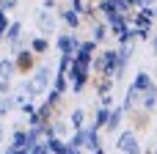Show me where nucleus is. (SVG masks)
Segmentation results:
<instances>
[{"label": "nucleus", "instance_id": "nucleus-1", "mask_svg": "<svg viewBox=\"0 0 157 154\" xmlns=\"http://www.w3.org/2000/svg\"><path fill=\"white\" fill-rule=\"evenodd\" d=\"M116 152L119 154H141V132L138 130H119L116 132Z\"/></svg>", "mask_w": 157, "mask_h": 154}, {"label": "nucleus", "instance_id": "nucleus-2", "mask_svg": "<svg viewBox=\"0 0 157 154\" xmlns=\"http://www.w3.org/2000/svg\"><path fill=\"white\" fill-rule=\"evenodd\" d=\"M66 77H69V88H72V94H80L86 85H88V77H91V66H86V63H80V61H75L72 58V63H69V69H66Z\"/></svg>", "mask_w": 157, "mask_h": 154}, {"label": "nucleus", "instance_id": "nucleus-3", "mask_svg": "<svg viewBox=\"0 0 157 154\" xmlns=\"http://www.w3.org/2000/svg\"><path fill=\"white\" fill-rule=\"evenodd\" d=\"M138 110H144V113H155L157 110V80L146 88V91H141V105H138Z\"/></svg>", "mask_w": 157, "mask_h": 154}, {"label": "nucleus", "instance_id": "nucleus-4", "mask_svg": "<svg viewBox=\"0 0 157 154\" xmlns=\"http://www.w3.org/2000/svg\"><path fill=\"white\" fill-rule=\"evenodd\" d=\"M55 44H58V52L61 55H75L77 47H80V39H77V33H61Z\"/></svg>", "mask_w": 157, "mask_h": 154}, {"label": "nucleus", "instance_id": "nucleus-5", "mask_svg": "<svg viewBox=\"0 0 157 154\" xmlns=\"http://www.w3.org/2000/svg\"><path fill=\"white\" fill-rule=\"evenodd\" d=\"M97 55V41H91V39H86V41H80V47H77V52L72 55L75 61H80V63H86V66H91V58Z\"/></svg>", "mask_w": 157, "mask_h": 154}, {"label": "nucleus", "instance_id": "nucleus-6", "mask_svg": "<svg viewBox=\"0 0 157 154\" xmlns=\"http://www.w3.org/2000/svg\"><path fill=\"white\" fill-rule=\"evenodd\" d=\"M36 22H39V30L41 33H55V14L50 11V8H39L36 11Z\"/></svg>", "mask_w": 157, "mask_h": 154}, {"label": "nucleus", "instance_id": "nucleus-7", "mask_svg": "<svg viewBox=\"0 0 157 154\" xmlns=\"http://www.w3.org/2000/svg\"><path fill=\"white\" fill-rule=\"evenodd\" d=\"M124 118H127V116H124L121 105H113V107H110V113H108V121H105V130H108L110 135H113V132H119V130H121V124H124Z\"/></svg>", "mask_w": 157, "mask_h": 154}, {"label": "nucleus", "instance_id": "nucleus-8", "mask_svg": "<svg viewBox=\"0 0 157 154\" xmlns=\"http://www.w3.org/2000/svg\"><path fill=\"white\" fill-rule=\"evenodd\" d=\"M105 25H108V33H110L113 39H119V36H121V33H124V30L130 28V17H121V14H113V17H110V19L105 22Z\"/></svg>", "mask_w": 157, "mask_h": 154}, {"label": "nucleus", "instance_id": "nucleus-9", "mask_svg": "<svg viewBox=\"0 0 157 154\" xmlns=\"http://www.w3.org/2000/svg\"><path fill=\"white\" fill-rule=\"evenodd\" d=\"M138 105H141V91H135L132 85H127V94H124V102H121L124 116H132L138 110Z\"/></svg>", "mask_w": 157, "mask_h": 154}, {"label": "nucleus", "instance_id": "nucleus-10", "mask_svg": "<svg viewBox=\"0 0 157 154\" xmlns=\"http://www.w3.org/2000/svg\"><path fill=\"white\" fill-rule=\"evenodd\" d=\"M80 138H83V149H88V152H94V149L102 146V141H99V130H94V127H88V124L80 130Z\"/></svg>", "mask_w": 157, "mask_h": 154}, {"label": "nucleus", "instance_id": "nucleus-11", "mask_svg": "<svg viewBox=\"0 0 157 154\" xmlns=\"http://www.w3.org/2000/svg\"><path fill=\"white\" fill-rule=\"evenodd\" d=\"M3 36L11 41V47H14V52L19 50V36H22V22H8V28L3 30Z\"/></svg>", "mask_w": 157, "mask_h": 154}, {"label": "nucleus", "instance_id": "nucleus-12", "mask_svg": "<svg viewBox=\"0 0 157 154\" xmlns=\"http://www.w3.org/2000/svg\"><path fill=\"white\" fill-rule=\"evenodd\" d=\"M152 83H155V77H152V74H149V72H146V69H138V72H135V77H132V83H130V85H132V88H135V91H146V88H149V85H152Z\"/></svg>", "mask_w": 157, "mask_h": 154}, {"label": "nucleus", "instance_id": "nucleus-13", "mask_svg": "<svg viewBox=\"0 0 157 154\" xmlns=\"http://www.w3.org/2000/svg\"><path fill=\"white\" fill-rule=\"evenodd\" d=\"M108 25L102 22V19H94L91 22V41H97V44H102V41H108Z\"/></svg>", "mask_w": 157, "mask_h": 154}, {"label": "nucleus", "instance_id": "nucleus-14", "mask_svg": "<svg viewBox=\"0 0 157 154\" xmlns=\"http://www.w3.org/2000/svg\"><path fill=\"white\" fill-rule=\"evenodd\" d=\"M14 55H17V58H14V66H17V69H30V66H33V52H30V50H22V47H19Z\"/></svg>", "mask_w": 157, "mask_h": 154}, {"label": "nucleus", "instance_id": "nucleus-15", "mask_svg": "<svg viewBox=\"0 0 157 154\" xmlns=\"http://www.w3.org/2000/svg\"><path fill=\"white\" fill-rule=\"evenodd\" d=\"M61 19H63V22H66L72 30H77V28H80V19H83V17H80L75 8H63V11H61Z\"/></svg>", "mask_w": 157, "mask_h": 154}, {"label": "nucleus", "instance_id": "nucleus-16", "mask_svg": "<svg viewBox=\"0 0 157 154\" xmlns=\"http://www.w3.org/2000/svg\"><path fill=\"white\" fill-rule=\"evenodd\" d=\"M69 127H72V130H83V127H86V110H83V107H75V110L69 113Z\"/></svg>", "mask_w": 157, "mask_h": 154}, {"label": "nucleus", "instance_id": "nucleus-17", "mask_svg": "<svg viewBox=\"0 0 157 154\" xmlns=\"http://www.w3.org/2000/svg\"><path fill=\"white\" fill-rule=\"evenodd\" d=\"M66 149H69V146H66L63 138H55V135L47 138V152H50V154H66Z\"/></svg>", "mask_w": 157, "mask_h": 154}, {"label": "nucleus", "instance_id": "nucleus-18", "mask_svg": "<svg viewBox=\"0 0 157 154\" xmlns=\"http://www.w3.org/2000/svg\"><path fill=\"white\" fill-rule=\"evenodd\" d=\"M14 72H17L14 58H0V80H11V77H14Z\"/></svg>", "mask_w": 157, "mask_h": 154}, {"label": "nucleus", "instance_id": "nucleus-19", "mask_svg": "<svg viewBox=\"0 0 157 154\" xmlns=\"http://www.w3.org/2000/svg\"><path fill=\"white\" fill-rule=\"evenodd\" d=\"M50 50V41H47V36H36L33 41H30V52L33 55H44Z\"/></svg>", "mask_w": 157, "mask_h": 154}, {"label": "nucleus", "instance_id": "nucleus-20", "mask_svg": "<svg viewBox=\"0 0 157 154\" xmlns=\"http://www.w3.org/2000/svg\"><path fill=\"white\" fill-rule=\"evenodd\" d=\"M108 113H110V107H97V113H94V121H91V127L94 130H105V121H108Z\"/></svg>", "mask_w": 157, "mask_h": 154}, {"label": "nucleus", "instance_id": "nucleus-21", "mask_svg": "<svg viewBox=\"0 0 157 154\" xmlns=\"http://www.w3.org/2000/svg\"><path fill=\"white\" fill-rule=\"evenodd\" d=\"M116 41H119V44H135V41H138V30L130 25V28H127V30H124V33L116 39Z\"/></svg>", "mask_w": 157, "mask_h": 154}, {"label": "nucleus", "instance_id": "nucleus-22", "mask_svg": "<svg viewBox=\"0 0 157 154\" xmlns=\"http://www.w3.org/2000/svg\"><path fill=\"white\" fill-rule=\"evenodd\" d=\"M113 85H116V80H110V77H99V83H97V94L102 96V94H113Z\"/></svg>", "mask_w": 157, "mask_h": 154}, {"label": "nucleus", "instance_id": "nucleus-23", "mask_svg": "<svg viewBox=\"0 0 157 154\" xmlns=\"http://www.w3.org/2000/svg\"><path fill=\"white\" fill-rule=\"evenodd\" d=\"M50 130H52L55 138H63L69 132V121H50Z\"/></svg>", "mask_w": 157, "mask_h": 154}, {"label": "nucleus", "instance_id": "nucleus-24", "mask_svg": "<svg viewBox=\"0 0 157 154\" xmlns=\"http://www.w3.org/2000/svg\"><path fill=\"white\" fill-rule=\"evenodd\" d=\"M155 3H157V0H130V6H132V11H135V8H152Z\"/></svg>", "mask_w": 157, "mask_h": 154}, {"label": "nucleus", "instance_id": "nucleus-25", "mask_svg": "<svg viewBox=\"0 0 157 154\" xmlns=\"http://www.w3.org/2000/svg\"><path fill=\"white\" fill-rule=\"evenodd\" d=\"M58 102H61V94H58L55 88H50V91H47V105H52V107H55Z\"/></svg>", "mask_w": 157, "mask_h": 154}, {"label": "nucleus", "instance_id": "nucleus-26", "mask_svg": "<svg viewBox=\"0 0 157 154\" xmlns=\"http://www.w3.org/2000/svg\"><path fill=\"white\" fill-rule=\"evenodd\" d=\"M99 105L102 107H113V94H102L99 96Z\"/></svg>", "mask_w": 157, "mask_h": 154}, {"label": "nucleus", "instance_id": "nucleus-27", "mask_svg": "<svg viewBox=\"0 0 157 154\" xmlns=\"http://www.w3.org/2000/svg\"><path fill=\"white\" fill-rule=\"evenodd\" d=\"M135 30H138V41H149L152 33H155V30H141V28H135Z\"/></svg>", "mask_w": 157, "mask_h": 154}, {"label": "nucleus", "instance_id": "nucleus-28", "mask_svg": "<svg viewBox=\"0 0 157 154\" xmlns=\"http://www.w3.org/2000/svg\"><path fill=\"white\" fill-rule=\"evenodd\" d=\"M11 91V80H0V96H8Z\"/></svg>", "mask_w": 157, "mask_h": 154}, {"label": "nucleus", "instance_id": "nucleus-29", "mask_svg": "<svg viewBox=\"0 0 157 154\" xmlns=\"http://www.w3.org/2000/svg\"><path fill=\"white\" fill-rule=\"evenodd\" d=\"M6 28H8V14H6V11L0 8V33H3Z\"/></svg>", "mask_w": 157, "mask_h": 154}, {"label": "nucleus", "instance_id": "nucleus-30", "mask_svg": "<svg viewBox=\"0 0 157 154\" xmlns=\"http://www.w3.org/2000/svg\"><path fill=\"white\" fill-rule=\"evenodd\" d=\"M3 154H28V152H25V149H11V146H8Z\"/></svg>", "mask_w": 157, "mask_h": 154}, {"label": "nucleus", "instance_id": "nucleus-31", "mask_svg": "<svg viewBox=\"0 0 157 154\" xmlns=\"http://www.w3.org/2000/svg\"><path fill=\"white\" fill-rule=\"evenodd\" d=\"M149 41H152V52H155V58H157V33L149 39Z\"/></svg>", "mask_w": 157, "mask_h": 154}, {"label": "nucleus", "instance_id": "nucleus-32", "mask_svg": "<svg viewBox=\"0 0 157 154\" xmlns=\"http://www.w3.org/2000/svg\"><path fill=\"white\" fill-rule=\"evenodd\" d=\"M3 138H6V124L0 121V143H3Z\"/></svg>", "mask_w": 157, "mask_h": 154}, {"label": "nucleus", "instance_id": "nucleus-33", "mask_svg": "<svg viewBox=\"0 0 157 154\" xmlns=\"http://www.w3.org/2000/svg\"><path fill=\"white\" fill-rule=\"evenodd\" d=\"M66 154H83V149H72V146H69V149H66Z\"/></svg>", "mask_w": 157, "mask_h": 154}, {"label": "nucleus", "instance_id": "nucleus-34", "mask_svg": "<svg viewBox=\"0 0 157 154\" xmlns=\"http://www.w3.org/2000/svg\"><path fill=\"white\" fill-rule=\"evenodd\" d=\"M55 3H58V0H44V8H52Z\"/></svg>", "mask_w": 157, "mask_h": 154}, {"label": "nucleus", "instance_id": "nucleus-35", "mask_svg": "<svg viewBox=\"0 0 157 154\" xmlns=\"http://www.w3.org/2000/svg\"><path fill=\"white\" fill-rule=\"evenodd\" d=\"M152 19H155V22H157V3H155V6H152Z\"/></svg>", "mask_w": 157, "mask_h": 154}, {"label": "nucleus", "instance_id": "nucleus-36", "mask_svg": "<svg viewBox=\"0 0 157 154\" xmlns=\"http://www.w3.org/2000/svg\"><path fill=\"white\" fill-rule=\"evenodd\" d=\"M91 154H105V149H102V146H99V149H94V152Z\"/></svg>", "mask_w": 157, "mask_h": 154}, {"label": "nucleus", "instance_id": "nucleus-37", "mask_svg": "<svg viewBox=\"0 0 157 154\" xmlns=\"http://www.w3.org/2000/svg\"><path fill=\"white\" fill-rule=\"evenodd\" d=\"M149 154H157V146H155V149H152V152H149Z\"/></svg>", "mask_w": 157, "mask_h": 154}, {"label": "nucleus", "instance_id": "nucleus-38", "mask_svg": "<svg viewBox=\"0 0 157 154\" xmlns=\"http://www.w3.org/2000/svg\"><path fill=\"white\" fill-rule=\"evenodd\" d=\"M0 41H3V33H0Z\"/></svg>", "mask_w": 157, "mask_h": 154}]
</instances>
